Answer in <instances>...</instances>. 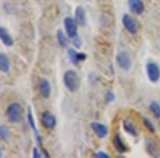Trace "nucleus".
Here are the masks:
<instances>
[{"label": "nucleus", "mask_w": 160, "mask_h": 158, "mask_svg": "<svg viewBox=\"0 0 160 158\" xmlns=\"http://www.w3.org/2000/svg\"><path fill=\"white\" fill-rule=\"evenodd\" d=\"M11 69V61L4 53H0V72L8 73Z\"/></svg>", "instance_id": "f3484780"}, {"label": "nucleus", "mask_w": 160, "mask_h": 158, "mask_svg": "<svg viewBox=\"0 0 160 158\" xmlns=\"http://www.w3.org/2000/svg\"><path fill=\"white\" fill-rule=\"evenodd\" d=\"M91 128H92V130L94 131V134L100 139L105 138L108 135V127L106 125H104V124L98 123V122H93L91 124Z\"/></svg>", "instance_id": "9d476101"}, {"label": "nucleus", "mask_w": 160, "mask_h": 158, "mask_svg": "<svg viewBox=\"0 0 160 158\" xmlns=\"http://www.w3.org/2000/svg\"><path fill=\"white\" fill-rule=\"evenodd\" d=\"M123 128L126 133L131 135V136H133V137H137L139 135V131H138V129H137L136 125L131 121H128V120L124 121L123 122Z\"/></svg>", "instance_id": "a211bd4d"}, {"label": "nucleus", "mask_w": 160, "mask_h": 158, "mask_svg": "<svg viewBox=\"0 0 160 158\" xmlns=\"http://www.w3.org/2000/svg\"><path fill=\"white\" fill-rule=\"evenodd\" d=\"M41 123L45 128L47 129H53L57 125V120L55 118V115H51L48 111H45V112L42 113L41 115Z\"/></svg>", "instance_id": "6e6552de"}, {"label": "nucleus", "mask_w": 160, "mask_h": 158, "mask_svg": "<svg viewBox=\"0 0 160 158\" xmlns=\"http://www.w3.org/2000/svg\"><path fill=\"white\" fill-rule=\"evenodd\" d=\"M72 41H73V45L76 48H79L80 46H81V40H80V38L78 37V35H77L76 38H72Z\"/></svg>", "instance_id": "393cba45"}, {"label": "nucleus", "mask_w": 160, "mask_h": 158, "mask_svg": "<svg viewBox=\"0 0 160 158\" xmlns=\"http://www.w3.org/2000/svg\"><path fill=\"white\" fill-rule=\"evenodd\" d=\"M75 20L81 27H84L87 25V14L83 7L78 6L76 8V10H75Z\"/></svg>", "instance_id": "ddd939ff"}, {"label": "nucleus", "mask_w": 160, "mask_h": 158, "mask_svg": "<svg viewBox=\"0 0 160 158\" xmlns=\"http://www.w3.org/2000/svg\"><path fill=\"white\" fill-rule=\"evenodd\" d=\"M117 63L121 69L128 72L131 69V60L128 54L126 53H118L117 55Z\"/></svg>", "instance_id": "423d86ee"}, {"label": "nucleus", "mask_w": 160, "mask_h": 158, "mask_svg": "<svg viewBox=\"0 0 160 158\" xmlns=\"http://www.w3.org/2000/svg\"><path fill=\"white\" fill-rule=\"evenodd\" d=\"M57 41H58L59 45L61 46V47H66V46L68 45V38H66V35L64 34V32L62 30L59 29L57 31Z\"/></svg>", "instance_id": "6ab92c4d"}, {"label": "nucleus", "mask_w": 160, "mask_h": 158, "mask_svg": "<svg viewBox=\"0 0 160 158\" xmlns=\"http://www.w3.org/2000/svg\"><path fill=\"white\" fill-rule=\"evenodd\" d=\"M149 109L156 118H160V105L157 102H152L149 104Z\"/></svg>", "instance_id": "412c9836"}, {"label": "nucleus", "mask_w": 160, "mask_h": 158, "mask_svg": "<svg viewBox=\"0 0 160 158\" xmlns=\"http://www.w3.org/2000/svg\"><path fill=\"white\" fill-rule=\"evenodd\" d=\"M143 123H144V125L146 126V128H148L149 131H152V133H155V130H156V128H155L154 124L152 123V121L149 120V119H148V118H144V119H143Z\"/></svg>", "instance_id": "4be33fe9"}, {"label": "nucleus", "mask_w": 160, "mask_h": 158, "mask_svg": "<svg viewBox=\"0 0 160 158\" xmlns=\"http://www.w3.org/2000/svg\"><path fill=\"white\" fill-rule=\"evenodd\" d=\"M63 24H64V29H65V32L68 38H74L78 35V24L76 23L75 18L65 17Z\"/></svg>", "instance_id": "20e7f679"}, {"label": "nucleus", "mask_w": 160, "mask_h": 158, "mask_svg": "<svg viewBox=\"0 0 160 158\" xmlns=\"http://www.w3.org/2000/svg\"><path fill=\"white\" fill-rule=\"evenodd\" d=\"M38 90H40L41 95H42L44 98H48L51 94L50 82L46 78H42L38 81Z\"/></svg>", "instance_id": "9b49d317"}, {"label": "nucleus", "mask_w": 160, "mask_h": 158, "mask_svg": "<svg viewBox=\"0 0 160 158\" xmlns=\"http://www.w3.org/2000/svg\"><path fill=\"white\" fill-rule=\"evenodd\" d=\"M63 82L64 85L66 87V89L71 92H76L78 91L80 87V78L78 74L73 69H68L66 71L63 75Z\"/></svg>", "instance_id": "f257e3e1"}, {"label": "nucleus", "mask_w": 160, "mask_h": 158, "mask_svg": "<svg viewBox=\"0 0 160 158\" xmlns=\"http://www.w3.org/2000/svg\"><path fill=\"white\" fill-rule=\"evenodd\" d=\"M27 119H28V124H29L30 128L33 130V133L35 135V138H37V141L38 143V145H42V137H41L40 133L38 131V128H37V123H35V120H34V116H33V112H32V109L31 107H28L27 109Z\"/></svg>", "instance_id": "0eeeda50"}, {"label": "nucleus", "mask_w": 160, "mask_h": 158, "mask_svg": "<svg viewBox=\"0 0 160 158\" xmlns=\"http://www.w3.org/2000/svg\"><path fill=\"white\" fill-rule=\"evenodd\" d=\"M10 136H11L10 129L6 125H0V139L7 141V140H9Z\"/></svg>", "instance_id": "aec40b11"}, {"label": "nucleus", "mask_w": 160, "mask_h": 158, "mask_svg": "<svg viewBox=\"0 0 160 158\" xmlns=\"http://www.w3.org/2000/svg\"><path fill=\"white\" fill-rule=\"evenodd\" d=\"M122 24L124 26V28L126 29V31L129 32L130 34H137L139 32V30H140V24H139V22L128 14L123 15Z\"/></svg>", "instance_id": "7ed1b4c3"}, {"label": "nucleus", "mask_w": 160, "mask_h": 158, "mask_svg": "<svg viewBox=\"0 0 160 158\" xmlns=\"http://www.w3.org/2000/svg\"><path fill=\"white\" fill-rule=\"evenodd\" d=\"M146 74L151 82H157L160 78V67L155 62H148L146 64Z\"/></svg>", "instance_id": "39448f33"}, {"label": "nucleus", "mask_w": 160, "mask_h": 158, "mask_svg": "<svg viewBox=\"0 0 160 158\" xmlns=\"http://www.w3.org/2000/svg\"><path fill=\"white\" fill-rule=\"evenodd\" d=\"M94 157H96V158H110V155L108 154V153H106V152L99 151V152H97L96 154L94 155Z\"/></svg>", "instance_id": "b1692460"}, {"label": "nucleus", "mask_w": 160, "mask_h": 158, "mask_svg": "<svg viewBox=\"0 0 160 158\" xmlns=\"http://www.w3.org/2000/svg\"><path fill=\"white\" fill-rule=\"evenodd\" d=\"M145 145H146V149H148V154L151 155V156H153V157L160 156V153H159V150H158V145H157L156 142H154L152 139H146Z\"/></svg>", "instance_id": "dca6fc26"}, {"label": "nucleus", "mask_w": 160, "mask_h": 158, "mask_svg": "<svg viewBox=\"0 0 160 158\" xmlns=\"http://www.w3.org/2000/svg\"><path fill=\"white\" fill-rule=\"evenodd\" d=\"M68 56L69 61L72 62L75 65H78L80 62L84 61L87 59V55L84 53H77L76 49L69 48L68 50Z\"/></svg>", "instance_id": "1a4fd4ad"}, {"label": "nucleus", "mask_w": 160, "mask_h": 158, "mask_svg": "<svg viewBox=\"0 0 160 158\" xmlns=\"http://www.w3.org/2000/svg\"><path fill=\"white\" fill-rule=\"evenodd\" d=\"M0 41L7 47H11L14 44V40H13L11 34L9 33V31L4 27H1V26H0Z\"/></svg>", "instance_id": "4468645a"}, {"label": "nucleus", "mask_w": 160, "mask_h": 158, "mask_svg": "<svg viewBox=\"0 0 160 158\" xmlns=\"http://www.w3.org/2000/svg\"><path fill=\"white\" fill-rule=\"evenodd\" d=\"M112 143H113L114 149L117 150L120 154H124V153H126L128 151L127 145L124 143V141L122 140V138H121L120 135H115L114 138H113V140H112Z\"/></svg>", "instance_id": "2eb2a0df"}, {"label": "nucleus", "mask_w": 160, "mask_h": 158, "mask_svg": "<svg viewBox=\"0 0 160 158\" xmlns=\"http://www.w3.org/2000/svg\"><path fill=\"white\" fill-rule=\"evenodd\" d=\"M32 156L34 158H41V157H43V154L41 153V151L38 149V147H34V149H33V152H32Z\"/></svg>", "instance_id": "a878e982"}, {"label": "nucleus", "mask_w": 160, "mask_h": 158, "mask_svg": "<svg viewBox=\"0 0 160 158\" xmlns=\"http://www.w3.org/2000/svg\"><path fill=\"white\" fill-rule=\"evenodd\" d=\"M128 8L136 15H141L145 9L142 0H128Z\"/></svg>", "instance_id": "f8f14e48"}, {"label": "nucleus", "mask_w": 160, "mask_h": 158, "mask_svg": "<svg viewBox=\"0 0 160 158\" xmlns=\"http://www.w3.org/2000/svg\"><path fill=\"white\" fill-rule=\"evenodd\" d=\"M2 156V152H1V149H0V157Z\"/></svg>", "instance_id": "bb28decb"}, {"label": "nucleus", "mask_w": 160, "mask_h": 158, "mask_svg": "<svg viewBox=\"0 0 160 158\" xmlns=\"http://www.w3.org/2000/svg\"><path fill=\"white\" fill-rule=\"evenodd\" d=\"M24 115V108L18 103H13L8 106L6 110V115L11 123H18L22 120Z\"/></svg>", "instance_id": "f03ea898"}, {"label": "nucleus", "mask_w": 160, "mask_h": 158, "mask_svg": "<svg viewBox=\"0 0 160 158\" xmlns=\"http://www.w3.org/2000/svg\"><path fill=\"white\" fill-rule=\"evenodd\" d=\"M114 99H115V94L112 91H109L107 94H106V100H107L108 103L113 102Z\"/></svg>", "instance_id": "5701e85b"}]
</instances>
